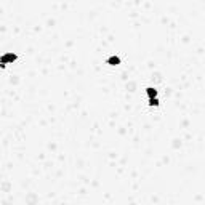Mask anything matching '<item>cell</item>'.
<instances>
[{"instance_id": "1", "label": "cell", "mask_w": 205, "mask_h": 205, "mask_svg": "<svg viewBox=\"0 0 205 205\" xmlns=\"http://www.w3.org/2000/svg\"><path fill=\"white\" fill-rule=\"evenodd\" d=\"M148 95H149V101L152 106H157L159 104V99H157V91L154 88H148Z\"/></svg>"}, {"instance_id": "2", "label": "cell", "mask_w": 205, "mask_h": 205, "mask_svg": "<svg viewBox=\"0 0 205 205\" xmlns=\"http://www.w3.org/2000/svg\"><path fill=\"white\" fill-rule=\"evenodd\" d=\"M10 61H15V55H11V53H10V55H5V56L2 58V63H3V66H7V64L10 63Z\"/></svg>"}, {"instance_id": "3", "label": "cell", "mask_w": 205, "mask_h": 205, "mask_svg": "<svg viewBox=\"0 0 205 205\" xmlns=\"http://www.w3.org/2000/svg\"><path fill=\"white\" fill-rule=\"evenodd\" d=\"M109 63H111V64H119V58H114V56L109 58Z\"/></svg>"}]
</instances>
